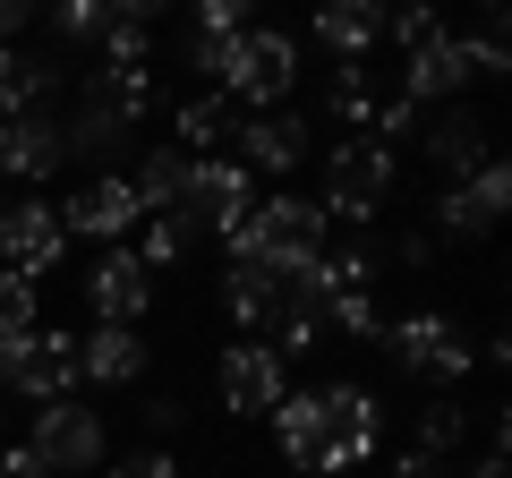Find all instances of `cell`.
<instances>
[{"mask_svg": "<svg viewBox=\"0 0 512 478\" xmlns=\"http://www.w3.org/2000/svg\"><path fill=\"white\" fill-rule=\"evenodd\" d=\"M86 308H94V325H146L154 274L128 257V248H103V257L86 265Z\"/></svg>", "mask_w": 512, "mask_h": 478, "instance_id": "obj_15", "label": "cell"}, {"mask_svg": "<svg viewBox=\"0 0 512 478\" xmlns=\"http://www.w3.org/2000/svg\"><path fill=\"white\" fill-rule=\"evenodd\" d=\"M504 205H512V163H478L470 180H444L436 231L444 239H487L495 222H504Z\"/></svg>", "mask_w": 512, "mask_h": 478, "instance_id": "obj_11", "label": "cell"}, {"mask_svg": "<svg viewBox=\"0 0 512 478\" xmlns=\"http://www.w3.org/2000/svg\"><path fill=\"white\" fill-rule=\"evenodd\" d=\"M171 129H180V154H188V163H205V154H222V146H231V129H239V103H231L222 86H205V94H180Z\"/></svg>", "mask_w": 512, "mask_h": 478, "instance_id": "obj_22", "label": "cell"}, {"mask_svg": "<svg viewBox=\"0 0 512 478\" xmlns=\"http://www.w3.org/2000/svg\"><path fill=\"white\" fill-rule=\"evenodd\" d=\"M60 94V60L35 43H9L0 52V120H26V111H52Z\"/></svg>", "mask_w": 512, "mask_h": 478, "instance_id": "obj_20", "label": "cell"}, {"mask_svg": "<svg viewBox=\"0 0 512 478\" xmlns=\"http://www.w3.org/2000/svg\"><path fill=\"white\" fill-rule=\"evenodd\" d=\"M239 35H248V9H239V0H197V9H188V26H180V60H188V69H205V77L222 86Z\"/></svg>", "mask_w": 512, "mask_h": 478, "instance_id": "obj_18", "label": "cell"}, {"mask_svg": "<svg viewBox=\"0 0 512 478\" xmlns=\"http://www.w3.org/2000/svg\"><path fill=\"white\" fill-rule=\"evenodd\" d=\"M384 35L402 43V52H427V43L444 35V18H436V9H402V18H384Z\"/></svg>", "mask_w": 512, "mask_h": 478, "instance_id": "obj_35", "label": "cell"}, {"mask_svg": "<svg viewBox=\"0 0 512 478\" xmlns=\"http://www.w3.org/2000/svg\"><path fill=\"white\" fill-rule=\"evenodd\" d=\"M248 205H256V180L231 163V154H205V163H188V188H180V214L171 222H180L188 239H222Z\"/></svg>", "mask_w": 512, "mask_h": 478, "instance_id": "obj_6", "label": "cell"}, {"mask_svg": "<svg viewBox=\"0 0 512 478\" xmlns=\"http://www.w3.org/2000/svg\"><path fill=\"white\" fill-rule=\"evenodd\" d=\"M214 376H222V410H239V419H274L282 393H291V368L265 342H231Z\"/></svg>", "mask_w": 512, "mask_h": 478, "instance_id": "obj_12", "label": "cell"}, {"mask_svg": "<svg viewBox=\"0 0 512 478\" xmlns=\"http://www.w3.org/2000/svg\"><path fill=\"white\" fill-rule=\"evenodd\" d=\"M103 478H180V461H171L163 444H137V453H120V461H103Z\"/></svg>", "mask_w": 512, "mask_h": 478, "instance_id": "obj_34", "label": "cell"}, {"mask_svg": "<svg viewBox=\"0 0 512 478\" xmlns=\"http://www.w3.org/2000/svg\"><path fill=\"white\" fill-rule=\"evenodd\" d=\"M0 478H52V470H43L26 444H0Z\"/></svg>", "mask_w": 512, "mask_h": 478, "instance_id": "obj_40", "label": "cell"}, {"mask_svg": "<svg viewBox=\"0 0 512 478\" xmlns=\"http://www.w3.org/2000/svg\"><path fill=\"white\" fill-rule=\"evenodd\" d=\"M325 333L376 342V333H384V308H376V291H342V299H325Z\"/></svg>", "mask_w": 512, "mask_h": 478, "instance_id": "obj_31", "label": "cell"}, {"mask_svg": "<svg viewBox=\"0 0 512 478\" xmlns=\"http://www.w3.org/2000/svg\"><path fill=\"white\" fill-rule=\"evenodd\" d=\"M325 239H333L325 205H316V197H299V188H274V197H256L248 214H239L231 231H222V248H231V265H256V274L291 282L299 265H316V257H325Z\"/></svg>", "mask_w": 512, "mask_h": 478, "instance_id": "obj_1", "label": "cell"}, {"mask_svg": "<svg viewBox=\"0 0 512 478\" xmlns=\"http://www.w3.org/2000/svg\"><path fill=\"white\" fill-rule=\"evenodd\" d=\"M103 18H111V0H60V9H52V35L94 43V35H103Z\"/></svg>", "mask_w": 512, "mask_h": 478, "instance_id": "obj_33", "label": "cell"}, {"mask_svg": "<svg viewBox=\"0 0 512 478\" xmlns=\"http://www.w3.org/2000/svg\"><path fill=\"white\" fill-rule=\"evenodd\" d=\"M384 478H453V470L427 461V453H393V461H384Z\"/></svg>", "mask_w": 512, "mask_h": 478, "instance_id": "obj_38", "label": "cell"}, {"mask_svg": "<svg viewBox=\"0 0 512 478\" xmlns=\"http://www.w3.org/2000/svg\"><path fill=\"white\" fill-rule=\"evenodd\" d=\"M393 265H402V274H427V265H436V239L427 231H393Z\"/></svg>", "mask_w": 512, "mask_h": 478, "instance_id": "obj_36", "label": "cell"}, {"mask_svg": "<svg viewBox=\"0 0 512 478\" xmlns=\"http://www.w3.org/2000/svg\"><path fill=\"white\" fill-rule=\"evenodd\" d=\"M26 26H35V9H26V0H0V52L26 43Z\"/></svg>", "mask_w": 512, "mask_h": 478, "instance_id": "obj_39", "label": "cell"}, {"mask_svg": "<svg viewBox=\"0 0 512 478\" xmlns=\"http://www.w3.org/2000/svg\"><path fill=\"white\" fill-rule=\"evenodd\" d=\"M470 52H461V35L453 26H444L436 43H427V52H410V69H402V103H419V111H444V103H461V94H470Z\"/></svg>", "mask_w": 512, "mask_h": 478, "instance_id": "obj_17", "label": "cell"}, {"mask_svg": "<svg viewBox=\"0 0 512 478\" xmlns=\"http://www.w3.org/2000/svg\"><path fill=\"white\" fill-rule=\"evenodd\" d=\"M180 419H188L180 393H146V427H154V436H180Z\"/></svg>", "mask_w": 512, "mask_h": 478, "instance_id": "obj_37", "label": "cell"}, {"mask_svg": "<svg viewBox=\"0 0 512 478\" xmlns=\"http://www.w3.org/2000/svg\"><path fill=\"white\" fill-rule=\"evenodd\" d=\"M35 325H43V282H26V274L0 265V342H26Z\"/></svg>", "mask_w": 512, "mask_h": 478, "instance_id": "obj_30", "label": "cell"}, {"mask_svg": "<svg viewBox=\"0 0 512 478\" xmlns=\"http://www.w3.org/2000/svg\"><path fill=\"white\" fill-rule=\"evenodd\" d=\"M26 453L43 461L52 478H94L111 461V436H103V410H86L77 393H60V402L35 410V436H26Z\"/></svg>", "mask_w": 512, "mask_h": 478, "instance_id": "obj_5", "label": "cell"}, {"mask_svg": "<svg viewBox=\"0 0 512 478\" xmlns=\"http://www.w3.org/2000/svg\"><path fill=\"white\" fill-rule=\"evenodd\" d=\"M146 222V205H137V188H128V171H111V180H86L77 197H60V231L69 239H103V248H128V231Z\"/></svg>", "mask_w": 512, "mask_h": 478, "instance_id": "obj_9", "label": "cell"}, {"mask_svg": "<svg viewBox=\"0 0 512 478\" xmlns=\"http://www.w3.org/2000/svg\"><path fill=\"white\" fill-rule=\"evenodd\" d=\"M222 308H231L239 342H256V333L274 325V308H282V282L256 274V265H231V274H222Z\"/></svg>", "mask_w": 512, "mask_h": 478, "instance_id": "obj_24", "label": "cell"}, {"mask_svg": "<svg viewBox=\"0 0 512 478\" xmlns=\"http://www.w3.org/2000/svg\"><path fill=\"white\" fill-rule=\"evenodd\" d=\"M9 359H18V342H0V393H9Z\"/></svg>", "mask_w": 512, "mask_h": 478, "instance_id": "obj_42", "label": "cell"}, {"mask_svg": "<svg viewBox=\"0 0 512 478\" xmlns=\"http://www.w3.org/2000/svg\"><path fill=\"white\" fill-rule=\"evenodd\" d=\"M188 248H197V239H188L171 214H146V222H137V248H128V257L146 265V274H171V265H188Z\"/></svg>", "mask_w": 512, "mask_h": 478, "instance_id": "obj_29", "label": "cell"}, {"mask_svg": "<svg viewBox=\"0 0 512 478\" xmlns=\"http://www.w3.org/2000/svg\"><path fill=\"white\" fill-rule=\"evenodd\" d=\"M308 120H299V111H239V129H231V163L239 171H248V180H256V171H265V180H291V171L299 163H308Z\"/></svg>", "mask_w": 512, "mask_h": 478, "instance_id": "obj_7", "label": "cell"}, {"mask_svg": "<svg viewBox=\"0 0 512 478\" xmlns=\"http://www.w3.org/2000/svg\"><path fill=\"white\" fill-rule=\"evenodd\" d=\"M9 393H26V402H60V393H77V333L60 325H35L18 342V359H9Z\"/></svg>", "mask_w": 512, "mask_h": 478, "instance_id": "obj_14", "label": "cell"}, {"mask_svg": "<svg viewBox=\"0 0 512 478\" xmlns=\"http://www.w3.org/2000/svg\"><path fill=\"white\" fill-rule=\"evenodd\" d=\"M128 188H137V205H146V214H180V188H188V154H180V146H154L146 163L128 171Z\"/></svg>", "mask_w": 512, "mask_h": 478, "instance_id": "obj_27", "label": "cell"}, {"mask_svg": "<svg viewBox=\"0 0 512 478\" xmlns=\"http://www.w3.org/2000/svg\"><path fill=\"white\" fill-rule=\"evenodd\" d=\"M461 436H470V410H461L453 393H427V402H419V444H410V453H427V461H444V470H453Z\"/></svg>", "mask_w": 512, "mask_h": 478, "instance_id": "obj_28", "label": "cell"}, {"mask_svg": "<svg viewBox=\"0 0 512 478\" xmlns=\"http://www.w3.org/2000/svg\"><path fill=\"white\" fill-rule=\"evenodd\" d=\"M376 350H384V359H393V368H402V376H419V385H436V393H453L461 376L478 368V350H470V333H461L453 316H436V308L384 316Z\"/></svg>", "mask_w": 512, "mask_h": 478, "instance_id": "obj_3", "label": "cell"}, {"mask_svg": "<svg viewBox=\"0 0 512 478\" xmlns=\"http://www.w3.org/2000/svg\"><path fill=\"white\" fill-rule=\"evenodd\" d=\"M470 478H512V470H504V453H495V444H487V461H478Z\"/></svg>", "mask_w": 512, "mask_h": 478, "instance_id": "obj_41", "label": "cell"}, {"mask_svg": "<svg viewBox=\"0 0 512 478\" xmlns=\"http://www.w3.org/2000/svg\"><path fill=\"white\" fill-rule=\"evenodd\" d=\"M60 137H69V163H94V180H111V171H120V154H128V137H137V129H120L111 111L77 103L69 120H60Z\"/></svg>", "mask_w": 512, "mask_h": 478, "instance_id": "obj_23", "label": "cell"}, {"mask_svg": "<svg viewBox=\"0 0 512 478\" xmlns=\"http://www.w3.org/2000/svg\"><path fill=\"white\" fill-rule=\"evenodd\" d=\"M86 103L111 111L120 129H137V120L154 111V69H94V77H86Z\"/></svg>", "mask_w": 512, "mask_h": 478, "instance_id": "obj_25", "label": "cell"}, {"mask_svg": "<svg viewBox=\"0 0 512 478\" xmlns=\"http://www.w3.org/2000/svg\"><path fill=\"white\" fill-rule=\"evenodd\" d=\"M69 171V137H60L52 111H26V120H0V180H26V188H52Z\"/></svg>", "mask_w": 512, "mask_h": 478, "instance_id": "obj_13", "label": "cell"}, {"mask_svg": "<svg viewBox=\"0 0 512 478\" xmlns=\"http://www.w3.org/2000/svg\"><path fill=\"white\" fill-rule=\"evenodd\" d=\"M376 103H384V94L367 86V60H342V69H333V94H325L333 129H350V137H376Z\"/></svg>", "mask_w": 512, "mask_h": 478, "instance_id": "obj_26", "label": "cell"}, {"mask_svg": "<svg viewBox=\"0 0 512 478\" xmlns=\"http://www.w3.org/2000/svg\"><path fill=\"white\" fill-rule=\"evenodd\" d=\"M291 86H299V35L248 26L239 52H231V69H222V94H231L239 111H291Z\"/></svg>", "mask_w": 512, "mask_h": 478, "instance_id": "obj_4", "label": "cell"}, {"mask_svg": "<svg viewBox=\"0 0 512 478\" xmlns=\"http://www.w3.org/2000/svg\"><path fill=\"white\" fill-rule=\"evenodd\" d=\"M384 18H393V9H376V0H325V9L308 18V35L325 43L333 60H367L384 43Z\"/></svg>", "mask_w": 512, "mask_h": 478, "instance_id": "obj_21", "label": "cell"}, {"mask_svg": "<svg viewBox=\"0 0 512 478\" xmlns=\"http://www.w3.org/2000/svg\"><path fill=\"white\" fill-rule=\"evenodd\" d=\"M419 154L444 171V180H470L478 163H495V146H487V120H478L470 103H444V111H427V120H419Z\"/></svg>", "mask_w": 512, "mask_h": 478, "instance_id": "obj_16", "label": "cell"}, {"mask_svg": "<svg viewBox=\"0 0 512 478\" xmlns=\"http://www.w3.org/2000/svg\"><path fill=\"white\" fill-rule=\"evenodd\" d=\"M146 325H94L77 333V385H137L146 376Z\"/></svg>", "mask_w": 512, "mask_h": 478, "instance_id": "obj_19", "label": "cell"}, {"mask_svg": "<svg viewBox=\"0 0 512 478\" xmlns=\"http://www.w3.org/2000/svg\"><path fill=\"white\" fill-rule=\"evenodd\" d=\"M316 410H325V427H333V453H342V470H367V461L384 453V402H376L367 385L333 376V385H316Z\"/></svg>", "mask_w": 512, "mask_h": 478, "instance_id": "obj_10", "label": "cell"}, {"mask_svg": "<svg viewBox=\"0 0 512 478\" xmlns=\"http://www.w3.org/2000/svg\"><path fill=\"white\" fill-rule=\"evenodd\" d=\"M453 35H461V26H453ZM461 52H470V69H478V77H504V18L487 9V18L461 35Z\"/></svg>", "mask_w": 512, "mask_h": 478, "instance_id": "obj_32", "label": "cell"}, {"mask_svg": "<svg viewBox=\"0 0 512 478\" xmlns=\"http://www.w3.org/2000/svg\"><path fill=\"white\" fill-rule=\"evenodd\" d=\"M393 188H402V163H393V146L384 137H333L325 146V222H342V231H367V222L393 205Z\"/></svg>", "mask_w": 512, "mask_h": 478, "instance_id": "obj_2", "label": "cell"}, {"mask_svg": "<svg viewBox=\"0 0 512 478\" xmlns=\"http://www.w3.org/2000/svg\"><path fill=\"white\" fill-rule=\"evenodd\" d=\"M60 257H69V231H60V205L43 197H18V205H0V265L26 282L60 274Z\"/></svg>", "mask_w": 512, "mask_h": 478, "instance_id": "obj_8", "label": "cell"}]
</instances>
